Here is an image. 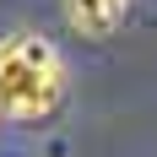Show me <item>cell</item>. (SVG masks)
<instances>
[{
	"mask_svg": "<svg viewBox=\"0 0 157 157\" xmlns=\"http://www.w3.org/2000/svg\"><path fill=\"white\" fill-rule=\"evenodd\" d=\"M65 60L44 33L16 27L0 38V119L11 125H38L65 103Z\"/></svg>",
	"mask_w": 157,
	"mask_h": 157,
	"instance_id": "1",
	"label": "cell"
},
{
	"mask_svg": "<svg viewBox=\"0 0 157 157\" xmlns=\"http://www.w3.org/2000/svg\"><path fill=\"white\" fill-rule=\"evenodd\" d=\"M130 6L136 0H60L65 27L76 33V38H92V44H103V38H114V33L125 27Z\"/></svg>",
	"mask_w": 157,
	"mask_h": 157,
	"instance_id": "2",
	"label": "cell"
}]
</instances>
